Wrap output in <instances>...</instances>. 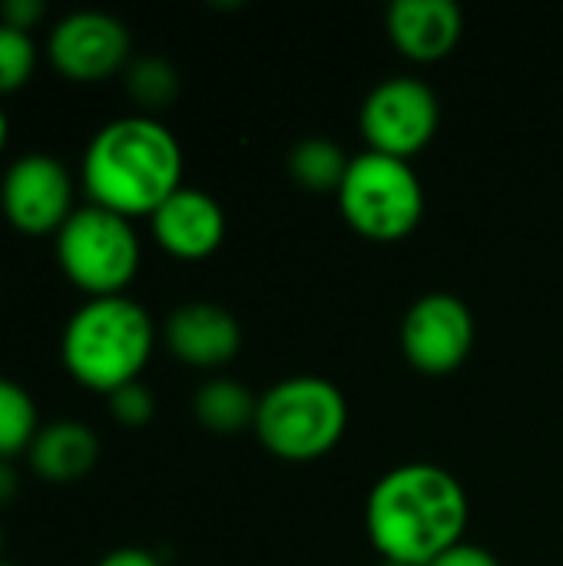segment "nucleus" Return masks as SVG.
I'll list each match as a JSON object with an SVG mask.
<instances>
[{
    "instance_id": "obj_1",
    "label": "nucleus",
    "mask_w": 563,
    "mask_h": 566,
    "mask_svg": "<svg viewBox=\"0 0 563 566\" xmlns=\"http://www.w3.org/2000/svg\"><path fill=\"white\" fill-rule=\"evenodd\" d=\"M468 494L461 481L425 461L385 471L365 501V531L382 560L428 566L465 541Z\"/></svg>"
},
{
    "instance_id": "obj_2",
    "label": "nucleus",
    "mask_w": 563,
    "mask_h": 566,
    "mask_svg": "<svg viewBox=\"0 0 563 566\" xmlns=\"http://www.w3.org/2000/svg\"><path fill=\"white\" fill-rule=\"evenodd\" d=\"M80 182L100 209L123 219L153 216L183 186V146L149 113L116 116L86 143Z\"/></svg>"
},
{
    "instance_id": "obj_3",
    "label": "nucleus",
    "mask_w": 563,
    "mask_h": 566,
    "mask_svg": "<svg viewBox=\"0 0 563 566\" xmlns=\"http://www.w3.org/2000/svg\"><path fill=\"white\" fill-rule=\"evenodd\" d=\"M156 345L149 312L126 298H86L66 322L60 338V358L73 381L90 391L113 395L116 388L139 381Z\"/></svg>"
},
{
    "instance_id": "obj_4",
    "label": "nucleus",
    "mask_w": 563,
    "mask_h": 566,
    "mask_svg": "<svg viewBox=\"0 0 563 566\" xmlns=\"http://www.w3.org/2000/svg\"><path fill=\"white\" fill-rule=\"evenodd\" d=\"M256 438L282 461H319L348 431V401L319 375H292L259 395Z\"/></svg>"
},
{
    "instance_id": "obj_5",
    "label": "nucleus",
    "mask_w": 563,
    "mask_h": 566,
    "mask_svg": "<svg viewBox=\"0 0 563 566\" xmlns=\"http://www.w3.org/2000/svg\"><path fill=\"white\" fill-rule=\"evenodd\" d=\"M345 222L372 242L408 239L425 216V186L408 159L365 149L335 192Z\"/></svg>"
},
{
    "instance_id": "obj_6",
    "label": "nucleus",
    "mask_w": 563,
    "mask_h": 566,
    "mask_svg": "<svg viewBox=\"0 0 563 566\" xmlns=\"http://www.w3.org/2000/svg\"><path fill=\"white\" fill-rule=\"evenodd\" d=\"M139 255L133 219L93 202L76 209L56 232V265L90 298L123 295L139 272Z\"/></svg>"
},
{
    "instance_id": "obj_7",
    "label": "nucleus",
    "mask_w": 563,
    "mask_h": 566,
    "mask_svg": "<svg viewBox=\"0 0 563 566\" xmlns=\"http://www.w3.org/2000/svg\"><path fill=\"white\" fill-rule=\"evenodd\" d=\"M441 123L438 93L418 76H385L368 90L358 109V126L368 149L408 159L421 153Z\"/></svg>"
},
{
    "instance_id": "obj_8",
    "label": "nucleus",
    "mask_w": 563,
    "mask_h": 566,
    "mask_svg": "<svg viewBox=\"0 0 563 566\" xmlns=\"http://www.w3.org/2000/svg\"><path fill=\"white\" fill-rule=\"evenodd\" d=\"M0 212L23 235H56L73 209V176L50 153L17 156L0 182Z\"/></svg>"
},
{
    "instance_id": "obj_9",
    "label": "nucleus",
    "mask_w": 563,
    "mask_h": 566,
    "mask_svg": "<svg viewBox=\"0 0 563 566\" xmlns=\"http://www.w3.org/2000/svg\"><path fill=\"white\" fill-rule=\"evenodd\" d=\"M475 345V315L455 292L418 295L402 318V352L421 375H451Z\"/></svg>"
},
{
    "instance_id": "obj_10",
    "label": "nucleus",
    "mask_w": 563,
    "mask_h": 566,
    "mask_svg": "<svg viewBox=\"0 0 563 566\" xmlns=\"http://www.w3.org/2000/svg\"><path fill=\"white\" fill-rule=\"evenodd\" d=\"M129 30L119 17L103 10H76L63 17L46 40L53 70L73 83H100L129 66Z\"/></svg>"
},
{
    "instance_id": "obj_11",
    "label": "nucleus",
    "mask_w": 563,
    "mask_h": 566,
    "mask_svg": "<svg viewBox=\"0 0 563 566\" xmlns=\"http://www.w3.org/2000/svg\"><path fill=\"white\" fill-rule=\"evenodd\" d=\"M153 239L176 259L196 262L212 255L226 239V212L216 196L196 186H179L153 216Z\"/></svg>"
},
{
    "instance_id": "obj_12",
    "label": "nucleus",
    "mask_w": 563,
    "mask_h": 566,
    "mask_svg": "<svg viewBox=\"0 0 563 566\" xmlns=\"http://www.w3.org/2000/svg\"><path fill=\"white\" fill-rule=\"evenodd\" d=\"M166 348L192 368H219L232 361L242 348L239 318L216 302L179 305L166 318Z\"/></svg>"
},
{
    "instance_id": "obj_13",
    "label": "nucleus",
    "mask_w": 563,
    "mask_h": 566,
    "mask_svg": "<svg viewBox=\"0 0 563 566\" xmlns=\"http://www.w3.org/2000/svg\"><path fill=\"white\" fill-rule=\"evenodd\" d=\"M392 43L418 63L445 60L461 33L465 13L455 0H395L385 17Z\"/></svg>"
},
{
    "instance_id": "obj_14",
    "label": "nucleus",
    "mask_w": 563,
    "mask_h": 566,
    "mask_svg": "<svg viewBox=\"0 0 563 566\" xmlns=\"http://www.w3.org/2000/svg\"><path fill=\"white\" fill-rule=\"evenodd\" d=\"M30 471L46 484L83 481L100 461V438L83 421H50L37 431L27 451Z\"/></svg>"
},
{
    "instance_id": "obj_15",
    "label": "nucleus",
    "mask_w": 563,
    "mask_h": 566,
    "mask_svg": "<svg viewBox=\"0 0 563 566\" xmlns=\"http://www.w3.org/2000/svg\"><path fill=\"white\" fill-rule=\"evenodd\" d=\"M256 408L259 395H252L242 381L232 378H209L192 398L196 421L212 434H236L242 428H252Z\"/></svg>"
},
{
    "instance_id": "obj_16",
    "label": "nucleus",
    "mask_w": 563,
    "mask_h": 566,
    "mask_svg": "<svg viewBox=\"0 0 563 566\" xmlns=\"http://www.w3.org/2000/svg\"><path fill=\"white\" fill-rule=\"evenodd\" d=\"M348 163L352 159L345 156V149L329 136H305L285 156L289 176L309 192H338Z\"/></svg>"
},
{
    "instance_id": "obj_17",
    "label": "nucleus",
    "mask_w": 563,
    "mask_h": 566,
    "mask_svg": "<svg viewBox=\"0 0 563 566\" xmlns=\"http://www.w3.org/2000/svg\"><path fill=\"white\" fill-rule=\"evenodd\" d=\"M40 431L37 405L17 381L0 375V461L27 454Z\"/></svg>"
},
{
    "instance_id": "obj_18",
    "label": "nucleus",
    "mask_w": 563,
    "mask_h": 566,
    "mask_svg": "<svg viewBox=\"0 0 563 566\" xmlns=\"http://www.w3.org/2000/svg\"><path fill=\"white\" fill-rule=\"evenodd\" d=\"M126 93L146 113L149 109H163V106H169L179 96V73L163 56H136L126 66Z\"/></svg>"
},
{
    "instance_id": "obj_19",
    "label": "nucleus",
    "mask_w": 563,
    "mask_h": 566,
    "mask_svg": "<svg viewBox=\"0 0 563 566\" xmlns=\"http://www.w3.org/2000/svg\"><path fill=\"white\" fill-rule=\"evenodd\" d=\"M37 70V43L27 30L0 23V96L17 93Z\"/></svg>"
},
{
    "instance_id": "obj_20",
    "label": "nucleus",
    "mask_w": 563,
    "mask_h": 566,
    "mask_svg": "<svg viewBox=\"0 0 563 566\" xmlns=\"http://www.w3.org/2000/svg\"><path fill=\"white\" fill-rule=\"evenodd\" d=\"M106 401H110L113 421L123 428H143L156 415V398L143 381H129V385L116 388L113 395H106Z\"/></svg>"
},
{
    "instance_id": "obj_21",
    "label": "nucleus",
    "mask_w": 563,
    "mask_h": 566,
    "mask_svg": "<svg viewBox=\"0 0 563 566\" xmlns=\"http://www.w3.org/2000/svg\"><path fill=\"white\" fill-rule=\"evenodd\" d=\"M428 566H501V560L488 551V547H478V544H455L451 551H445L441 557H435Z\"/></svg>"
},
{
    "instance_id": "obj_22",
    "label": "nucleus",
    "mask_w": 563,
    "mask_h": 566,
    "mask_svg": "<svg viewBox=\"0 0 563 566\" xmlns=\"http://www.w3.org/2000/svg\"><path fill=\"white\" fill-rule=\"evenodd\" d=\"M43 13H46V7H43L40 0H7L3 10H0V23L30 33V27H33Z\"/></svg>"
},
{
    "instance_id": "obj_23",
    "label": "nucleus",
    "mask_w": 563,
    "mask_h": 566,
    "mask_svg": "<svg viewBox=\"0 0 563 566\" xmlns=\"http://www.w3.org/2000/svg\"><path fill=\"white\" fill-rule=\"evenodd\" d=\"M96 566H163L149 551L143 547H119V551H110Z\"/></svg>"
},
{
    "instance_id": "obj_24",
    "label": "nucleus",
    "mask_w": 563,
    "mask_h": 566,
    "mask_svg": "<svg viewBox=\"0 0 563 566\" xmlns=\"http://www.w3.org/2000/svg\"><path fill=\"white\" fill-rule=\"evenodd\" d=\"M20 491V474L13 468V461H0V507H7Z\"/></svg>"
},
{
    "instance_id": "obj_25",
    "label": "nucleus",
    "mask_w": 563,
    "mask_h": 566,
    "mask_svg": "<svg viewBox=\"0 0 563 566\" xmlns=\"http://www.w3.org/2000/svg\"><path fill=\"white\" fill-rule=\"evenodd\" d=\"M7 129H10V123H7V113H3V106H0V153H3V146H7Z\"/></svg>"
},
{
    "instance_id": "obj_26",
    "label": "nucleus",
    "mask_w": 563,
    "mask_h": 566,
    "mask_svg": "<svg viewBox=\"0 0 563 566\" xmlns=\"http://www.w3.org/2000/svg\"><path fill=\"white\" fill-rule=\"evenodd\" d=\"M378 566H411V564H395V560H382Z\"/></svg>"
},
{
    "instance_id": "obj_27",
    "label": "nucleus",
    "mask_w": 563,
    "mask_h": 566,
    "mask_svg": "<svg viewBox=\"0 0 563 566\" xmlns=\"http://www.w3.org/2000/svg\"><path fill=\"white\" fill-rule=\"evenodd\" d=\"M0 554H3V531H0Z\"/></svg>"
},
{
    "instance_id": "obj_28",
    "label": "nucleus",
    "mask_w": 563,
    "mask_h": 566,
    "mask_svg": "<svg viewBox=\"0 0 563 566\" xmlns=\"http://www.w3.org/2000/svg\"><path fill=\"white\" fill-rule=\"evenodd\" d=\"M0 566H17V564H7V560H0Z\"/></svg>"
}]
</instances>
